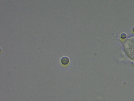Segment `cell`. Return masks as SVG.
Returning <instances> with one entry per match:
<instances>
[{"label": "cell", "mask_w": 134, "mask_h": 101, "mask_svg": "<svg viewBox=\"0 0 134 101\" xmlns=\"http://www.w3.org/2000/svg\"><path fill=\"white\" fill-rule=\"evenodd\" d=\"M124 48L127 56L134 61V37L127 40L124 44Z\"/></svg>", "instance_id": "obj_1"}, {"label": "cell", "mask_w": 134, "mask_h": 101, "mask_svg": "<svg viewBox=\"0 0 134 101\" xmlns=\"http://www.w3.org/2000/svg\"><path fill=\"white\" fill-rule=\"evenodd\" d=\"M69 60L68 57H63L61 59V62L62 64L66 65L68 64Z\"/></svg>", "instance_id": "obj_2"}]
</instances>
